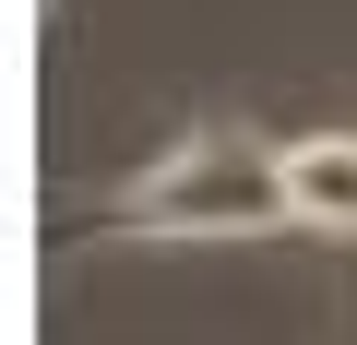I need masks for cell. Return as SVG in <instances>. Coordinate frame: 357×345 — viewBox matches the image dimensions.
Listing matches in <instances>:
<instances>
[{"label":"cell","mask_w":357,"mask_h":345,"mask_svg":"<svg viewBox=\"0 0 357 345\" xmlns=\"http://www.w3.org/2000/svg\"><path fill=\"white\" fill-rule=\"evenodd\" d=\"M107 227H131V238H262V227H298L286 215V155L250 143V131H191L143 179H119Z\"/></svg>","instance_id":"obj_1"},{"label":"cell","mask_w":357,"mask_h":345,"mask_svg":"<svg viewBox=\"0 0 357 345\" xmlns=\"http://www.w3.org/2000/svg\"><path fill=\"white\" fill-rule=\"evenodd\" d=\"M286 215H298L310 238H357V131L286 143Z\"/></svg>","instance_id":"obj_2"}]
</instances>
